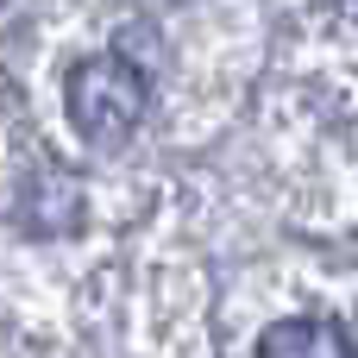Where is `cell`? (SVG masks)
Here are the masks:
<instances>
[{
  "label": "cell",
  "mask_w": 358,
  "mask_h": 358,
  "mask_svg": "<svg viewBox=\"0 0 358 358\" xmlns=\"http://www.w3.org/2000/svg\"><path fill=\"white\" fill-rule=\"evenodd\" d=\"M63 101H69V126H76L94 151H113V145H126V138L138 132V120H145V107H151V82H145L138 63L101 50V57H82V63L69 69V94H63Z\"/></svg>",
  "instance_id": "cell-1"
},
{
  "label": "cell",
  "mask_w": 358,
  "mask_h": 358,
  "mask_svg": "<svg viewBox=\"0 0 358 358\" xmlns=\"http://www.w3.org/2000/svg\"><path fill=\"white\" fill-rule=\"evenodd\" d=\"M19 227H31V233H69V227H82V189L63 170L38 164L31 182H25V195H19Z\"/></svg>",
  "instance_id": "cell-2"
},
{
  "label": "cell",
  "mask_w": 358,
  "mask_h": 358,
  "mask_svg": "<svg viewBox=\"0 0 358 358\" xmlns=\"http://www.w3.org/2000/svg\"><path fill=\"white\" fill-rule=\"evenodd\" d=\"M258 358H352V340L340 321L296 315V321H277L258 334Z\"/></svg>",
  "instance_id": "cell-3"
},
{
  "label": "cell",
  "mask_w": 358,
  "mask_h": 358,
  "mask_svg": "<svg viewBox=\"0 0 358 358\" xmlns=\"http://www.w3.org/2000/svg\"><path fill=\"white\" fill-rule=\"evenodd\" d=\"M334 6H340V13H346V19L358 25V0H334Z\"/></svg>",
  "instance_id": "cell-4"
}]
</instances>
